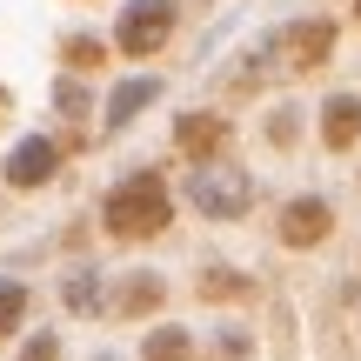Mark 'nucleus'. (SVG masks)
<instances>
[{
  "instance_id": "f8f14e48",
  "label": "nucleus",
  "mask_w": 361,
  "mask_h": 361,
  "mask_svg": "<svg viewBox=\"0 0 361 361\" xmlns=\"http://www.w3.org/2000/svg\"><path fill=\"white\" fill-rule=\"evenodd\" d=\"M201 295L207 301H247V295H255V281H247V274H207Z\"/></svg>"
},
{
  "instance_id": "7ed1b4c3",
  "label": "nucleus",
  "mask_w": 361,
  "mask_h": 361,
  "mask_svg": "<svg viewBox=\"0 0 361 361\" xmlns=\"http://www.w3.org/2000/svg\"><path fill=\"white\" fill-rule=\"evenodd\" d=\"M168 34H174V0H134L128 13H121V54H134V61H141V54H161L168 47Z\"/></svg>"
},
{
  "instance_id": "f03ea898",
  "label": "nucleus",
  "mask_w": 361,
  "mask_h": 361,
  "mask_svg": "<svg viewBox=\"0 0 361 361\" xmlns=\"http://www.w3.org/2000/svg\"><path fill=\"white\" fill-rule=\"evenodd\" d=\"M188 201L201 207L207 221H241L247 201H255V180H247L241 168H228V161H207V168H194Z\"/></svg>"
},
{
  "instance_id": "9b49d317",
  "label": "nucleus",
  "mask_w": 361,
  "mask_h": 361,
  "mask_svg": "<svg viewBox=\"0 0 361 361\" xmlns=\"http://www.w3.org/2000/svg\"><path fill=\"white\" fill-rule=\"evenodd\" d=\"M20 322H27V288L20 281H0V341H7Z\"/></svg>"
},
{
  "instance_id": "20e7f679",
  "label": "nucleus",
  "mask_w": 361,
  "mask_h": 361,
  "mask_svg": "<svg viewBox=\"0 0 361 361\" xmlns=\"http://www.w3.org/2000/svg\"><path fill=\"white\" fill-rule=\"evenodd\" d=\"M328 234H335V207H328V201L301 194V201L281 207V247H322Z\"/></svg>"
},
{
  "instance_id": "4468645a",
  "label": "nucleus",
  "mask_w": 361,
  "mask_h": 361,
  "mask_svg": "<svg viewBox=\"0 0 361 361\" xmlns=\"http://www.w3.org/2000/svg\"><path fill=\"white\" fill-rule=\"evenodd\" d=\"M20 361H61V341L54 335H40V341H27V355Z\"/></svg>"
},
{
  "instance_id": "423d86ee",
  "label": "nucleus",
  "mask_w": 361,
  "mask_h": 361,
  "mask_svg": "<svg viewBox=\"0 0 361 361\" xmlns=\"http://www.w3.org/2000/svg\"><path fill=\"white\" fill-rule=\"evenodd\" d=\"M54 168H61V147L40 141V134H27V141L13 147V161H7V180H13V188H47Z\"/></svg>"
},
{
  "instance_id": "0eeeda50",
  "label": "nucleus",
  "mask_w": 361,
  "mask_h": 361,
  "mask_svg": "<svg viewBox=\"0 0 361 361\" xmlns=\"http://www.w3.org/2000/svg\"><path fill=\"white\" fill-rule=\"evenodd\" d=\"M288 67H301V74H308V67H322L328 54H335V20H301V27H288Z\"/></svg>"
},
{
  "instance_id": "f257e3e1",
  "label": "nucleus",
  "mask_w": 361,
  "mask_h": 361,
  "mask_svg": "<svg viewBox=\"0 0 361 361\" xmlns=\"http://www.w3.org/2000/svg\"><path fill=\"white\" fill-rule=\"evenodd\" d=\"M101 221L114 241H154V234H168L174 221V194L161 174H128L114 194L101 201Z\"/></svg>"
},
{
  "instance_id": "1a4fd4ad",
  "label": "nucleus",
  "mask_w": 361,
  "mask_h": 361,
  "mask_svg": "<svg viewBox=\"0 0 361 361\" xmlns=\"http://www.w3.org/2000/svg\"><path fill=\"white\" fill-rule=\"evenodd\" d=\"M141 361H194V335L174 328V322H161L154 335L141 341Z\"/></svg>"
},
{
  "instance_id": "dca6fc26",
  "label": "nucleus",
  "mask_w": 361,
  "mask_h": 361,
  "mask_svg": "<svg viewBox=\"0 0 361 361\" xmlns=\"http://www.w3.org/2000/svg\"><path fill=\"white\" fill-rule=\"evenodd\" d=\"M355 20H361V0H355Z\"/></svg>"
},
{
  "instance_id": "2eb2a0df",
  "label": "nucleus",
  "mask_w": 361,
  "mask_h": 361,
  "mask_svg": "<svg viewBox=\"0 0 361 361\" xmlns=\"http://www.w3.org/2000/svg\"><path fill=\"white\" fill-rule=\"evenodd\" d=\"M0 121H7V87H0Z\"/></svg>"
},
{
  "instance_id": "ddd939ff",
  "label": "nucleus",
  "mask_w": 361,
  "mask_h": 361,
  "mask_svg": "<svg viewBox=\"0 0 361 361\" xmlns=\"http://www.w3.org/2000/svg\"><path fill=\"white\" fill-rule=\"evenodd\" d=\"M61 54H67V67H101V61H107V54H101V40H87V34H74Z\"/></svg>"
},
{
  "instance_id": "9d476101",
  "label": "nucleus",
  "mask_w": 361,
  "mask_h": 361,
  "mask_svg": "<svg viewBox=\"0 0 361 361\" xmlns=\"http://www.w3.org/2000/svg\"><path fill=\"white\" fill-rule=\"evenodd\" d=\"M161 295H168V288H161L154 274H141V281L121 288V314H154V308H161Z\"/></svg>"
},
{
  "instance_id": "6e6552de",
  "label": "nucleus",
  "mask_w": 361,
  "mask_h": 361,
  "mask_svg": "<svg viewBox=\"0 0 361 361\" xmlns=\"http://www.w3.org/2000/svg\"><path fill=\"white\" fill-rule=\"evenodd\" d=\"M322 141L335 147V154H348V147L361 141V101L355 94H335V101L322 107Z\"/></svg>"
},
{
  "instance_id": "39448f33",
  "label": "nucleus",
  "mask_w": 361,
  "mask_h": 361,
  "mask_svg": "<svg viewBox=\"0 0 361 361\" xmlns=\"http://www.w3.org/2000/svg\"><path fill=\"white\" fill-rule=\"evenodd\" d=\"M174 141H180V154L188 161H221V147H228V121L221 114H180L174 121Z\"/></svg>"
}]
</instances>
